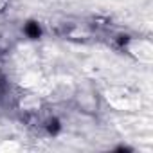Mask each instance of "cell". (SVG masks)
I'll use <instances>...</instances> for the list:
<instances>
[{"mask_svg": "<svg viewBox=\"0 0 153 153\" xmlns=\"http://www.w3.org/2000/svg\"><path fill=\"white\" fill-rule=\"evenodd\" d=\"M27 31H29L33 36H38V34H40V29H38L36 25H29V27H27Z\"/></svg>", "mask_w": 153, "mask_h": 153, "instance_id": "1", "label": "cell"}, {"mask_svg": "<svg viewBox=\"0 0 153 153\" xmlns=\"http://www.w3.org/2000/svg\"><path fill=\"white\" fill-rule=\"evenodd\" d=\"M0 85H2V79H0Z\"/></svg>", "mask_w": 153, "mask_h": 153, "instance_id": "2", "label": "cell"}]
</instances>
